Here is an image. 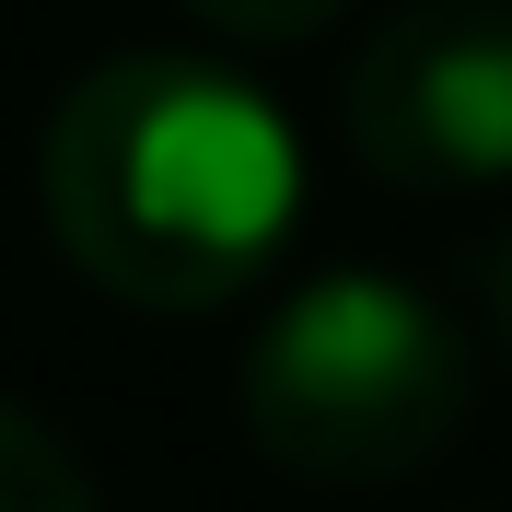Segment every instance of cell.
<instances>
[{
  "label": "cell",
  "instance_id": "cell-1",
  "mask_svg": "<svg viewBox=\"0 0 512 512\" xmlns=\"http://www.w3.org/2000/svg\"><path fill=\"white\" fill-rule=\"evenodd\" d=\"M47 233L105 303L210 315L268 280L303 222V152L280 105L187 47H128L82 70L35 140Z\"/></svg>",
  "mask_w": 512,
  "mask_h": 512
},
{
  "label": "cell",
  "instance_id": "cell-2",
  "mask_svg": "<svg viewBox=\"0 0 512 512\" xmlns=\"http://www.w3.org/2000/svg\"><path fill=\"white\" fill-rule=\"evenodd\" d=\"M233 408H245V443L280 478L396 489L431 454H454V431L478 408V350L396 268H315L256 326Z\"/></svg>",
  "mask_w": 512,
  "mask_h": 512
},
{
  "label": "cell",
  "instance_id": "cell-4",
  "mask_svg": "<svg viewBox=\"0 0 512 512\" xmlns=\"http://www.w3.org/2000/svg\"><path fill=\"white\" fill-rule=\"evenodd\" d=\"M0 512H94V478H82L70 431L35 419L24 396H0Z\"/></svg>",
  "mask_w": 512,
  "mask_h": 512
},
{
  "label": "cell",
  "instance_id": "cell-6",
  "mask_svg": "<svg viewBox=\"0 0 512 512\" xmlns=\"http://www.w3.org/2000/svg\"><path fill=\"white\" fill-rule=\"evenodd\" d=\"M489 303H501V338H512V245H501V280H489Z\"/></svg>",
  "mask_w": 512,
  "mask_h": 512
},
{
  "label": "cell",
  "instance_id": "cell-3",
  "mask_svg": "<svg viewBox=\"0 0 512 512\" xmlns=\"http://www.w3.org/2000/svg\"><path fill=\"white\" fill-rule=\"evenodd\" d=\"M350 152L384 187H512V0H408L350 59Z\"/></svg>",
  "mask_w": 512,
  "mask_h": 512
},
{
  "label": "cell",
  "instance_id": "cell-5",
  "mask_svg": "<svg viewBox=\"0 0 512 512\" xmlns=\"http://www.w3.org/2000/svg\"><path fill=\"white\" fill-rule=\"evenodd\" d=\"M350 12V0H187V24H210L222 47H303Z\"/></svg>",
  "mask_w": 512,
  "mask_h": 512
}]
</instances>
